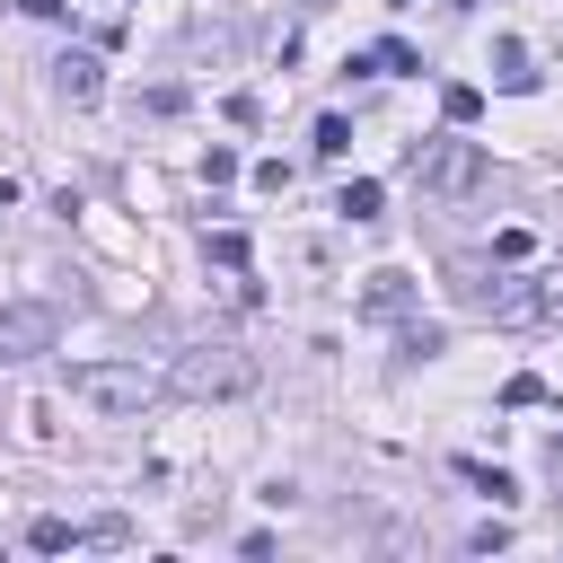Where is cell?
<instances>
[{
    "label": "cell",
    "mask_w": 563,
    "mask_h": 563,
    "mask_svg": "<svg viewBox=\"0 0 563 563\" xmlns=\"http://www.w3.org/2000/svg\"><path fill=\"white\" fill-rule=\"evenodd\" d=\"M176 396H194V405H211V396H246L255 387V361L238 352V343H194V352H176V378H167Z\"/></svg>",
    "instance_id": "obj_1"
},
{
    "label": "cell",
    "mask_w": 563,
    "mask_h": 563,
    "mask_svg": "<svg viewBox=\"0 0 563 563\" xmlns=\"http://www.w3.org/2000/svg\"><path fill=\"white\" fill-rule=\"evenodd\" d=\"M70 396L97 405V413H150V405H158V378L132 369V361H79V369H70Z\"/></svg>",
    "instance_id": "obj_2"
},
{
    "label": "cell",
    "mask_w": 563,
    "mask_h": 563,
    "mask_svg": "<svg viewBox=\"0 0 563 563\" xmlns=\"http://www.w3.org/2000/svg\"><path fill=\"white\" fill-rule=\"evenodd\" d=\"M413 185H422V194H449V202L475 194V185H484V141H457V123H449L440 141L413 150Z\"/></svg>",
    "instance_id": "obj_3"
},
{
    "label": "cell",
    "mask_w": 563,
    "mask_h": 563,
    "mask_svg": "<svg viewBox=\"0 0 563 563\" xmlns=\"http://www.w3.org/2000/svg\"><path fill=\"white\" fill-rule=\"evenodd\" d=\"M53 343H62V308H44V299L0 308V361H35V352H53Z\"/></svg>",
    "instance_id": "obj_4"
},
{
    "label": "cell",
    "mask_w": 563,
    "mask_h": 563,
    "mask_svg": "<svg viewBox=\"0 0 563 563\" xmlns=\"http://www.w3.org/2000/svg\"><path fill=\"white\" fill-rule=\"evenodd\" d=\"M53 88H62L70 106H97V97H106V70H97V53H62V62H53Z\"/></svg>",
    "instance_id": "obj_5"
},
{
    "label": "cell",
    "mask_w": 563,
    "mask_h": 563,
    "mask_svg": "<svg viewBox=\"0 0 563 563\" xmlns=\"http://www.w3.org/2000/svg\"><path fill=\"white\" fill-rule=\"evenodd\" d=\"M361 308H369V317H405V308H413V273H369Z\"/></svg>",
    "instance_id": "obj_6"
},
{
    "label": "cell",
    "mask_w": 563,
    "mask_h": 563,
    "mask_svg": "<svg viewBox=\"0 0 563 563\" xmlns=\"http://www.w3.org/2000/svg\"><path fill=\"white\" fill-rule=\"evenodd\" d=\"M361 62H369V70H387V79H413V70H422V53H413L405 35H378V44L361 53Z\"/></svg>",
    "instance_id": "obj_7"
},
{
    "label": "cell",
    "mask_w": 563,
    "mask_h": 563,
    "mask_svg": "<svg viewBox=\"0 0 563 563\" xmlns=\"http://www.w3.org/2000/svg\"><path fill=\"white\" fill-rule=\"evenodd\" d=\"M493 79H501L510 97H528V88H537V70H528V44H493Z\"/></svg>",
    "instance_id": "obj_8"
},
{
    "label": "cell",
    "mask_w": 563,
    "mask_h": 563,
    "mask_svg": "<svg viewBox=\"0 0 563 563\" xmlns=\"http://www.w3.org/2000/svg\"><path fill=\"white\" fill-rule=\"evenodd\" d=\"M440 114H449V123L466 132V123L484 114V88H475V79H449V88H440Z\"/></svg>",
    "instance_id": "obj_9"
},
{
    "label": "cell",
    "mask_w": 563,
    "mask_h": 563,
    "mask_svg": "<svg viewBox=\"0 0 563 563\" xmlns=\"http://www.w3.org/2000/svg\"><path fill=\"white\" fill-rule=\"evenodd\" d=\"M378 202H387V194H378L369 176H352V185L334 194V211H343V220H378Z\"/></svg>",
    "instance_id": "obj_10"
},
{
    "label": "cell",
    "mask_w": 563,
    "mask_h": 563,
    "mask_svg": "<svg viewBox=\"0 0 563 563\" xmlns=\"http://www.w3.org/2000/svg\"><path fill=\"white\" fill-rule=\"evenodd\" d=\"M457 475H466L475 493H493V501H519V484H510L501 466H484V457H457Z\"/></svg>",
    "instance_id": "obj_11"
},
{
    "label": "cell",
    "mask_w": 563,
    "mask_h": 563,
    "mask_svg": "<svg viewBox=\"0 0 563 563\" xmlns=\"http://www.w3.org/2000/svg\"><path fill=\"white\" fill-rule=\"evenodd\" d=\"M308 150H317V158H343V150H352V123H343V114H317V141H308Z\"/></svg>",
    "instance_id": "obj_12"
},
{
    "label": "cell",
    "mask_w": 563,
    "mask_h": 563,
    "mask_svg": "<svg viewBox=\"0 0 563 563\" xmlns=\"http://www.w3.org/2000/svg\"><path fill=\"white\" fill-rule=\"evenodd\" d=\"M202 246H211V264H229V273H246V229H211Z\"/></svg>",
    "instance_id": "obj_13"
},
{
    "label": "cell",
    "mask_w": 563,
    "mask_h": 563,
    "mask_svg": "<svg viewBox=\"0 0 563 563\" xmlns=\"http://www.w3.org/2000/svg\"><path fill=\"white\" fill-rule=\"evenodd\" d=\"M26 545H35V554H62V545H79V528H70V519H35Z\"/></svg>",
    "instance_id": "obj_14"
},
{
    "label": "cell",
    "mask_w": 563,
    "mask_h": 563,
    "mask_svg": "<svg viewBox=\"0 0 563 563\" xmlns=\"http://www.w3.org/2000/svg\"><path fill=\"white\" fill-rule=\"evenodd\" d=\"M537 282V325H563V273H528Z\"/></svg>",
    "instance_id": "obj_15"
},
{
    "label": "cell",
    "mask_w": 563,
    "mask_h": 563,
    "mask_svg": "<svg viewBox=\"0 0 563 563\" xmlns=\"http://www.w3.org/2000/svg\"><path fill=\"white\" fill-rule=\"evenodd\" d=\"M238 176H246V167H238V150H220V141H211V150H202V185H238Z\"/></svg>",
    "instance_id": "obj_16"
},
{
    "label": "cell",
    "mask_w": 563,
    "mask_h": 563,
    "mask_svg": "<svg viewBox=\"0 0 563 563\" xmlns=\"http://www.w3.org/2000/svg\"><path fill=\"white\" fill-rule=\"evenodd\" d=\"M440 343H449V334H440V325H405V334H396V352H405V361H431V352H440Z\"/></svg>",
    "instance_id": "obj_17"
},
{
    "label": "cell",
    "mask_w": 563,
    "mask_h": 563,
    "mask_svg": "<svg viewBox=\"0 0 563 563\" xmlns=\"http://www.w3.org/2000/svg\"><path fill=\"white\" fill-rule=\"evenodd\" d=\"M79 545H132V519H88Z\"/></svg>",
    "instance_id": "obj_18"
},
{
    "label": "cell",
    "mask_w": 563,
    "mask_h": 563,
    "mask_svg": "<svg viewBox=\"0 0 563 563\" xmlns=\"http://www.w3.org/2000/svg\"><path fill=\"white\" fill-rule=\"evenodd\" d=\"M501 405H545V378H528V369H519V378L501 387Z\"/></svg>",
    "instance_id": "obj_19"
},
{
    "label": "cell",
    "mask_w": 563,
    "mask_h": 563,
    "mask_svg": "<svg viewBox=\"0 0 563 563\" xmlns=\"http://www.w3.org/2000/svg\"><path fill=\"white\" fill-rule=\"evenodd\" d=\"M18 9H26V18H62V0H18Z\"/></svg>",
    "instance_id": "obj_20"
},
{
    "label": "cell",
    "mask_w": 563,
    "mask_h": 563,
    "mask_svg": "<svg viewBox=\"0 0 563 563\" xmlns=\"http://www.w3.org/2000/svg\"><path fill=\"white\" fill-rule=\"evenodd\" d=\"M9 202H18V185H9V176H0V211H9Z\"/></svg>",
    "instance_id": "obj_21"
},
{
    "label": "cell",
    "mask_w": 563,
    "mask_h": 563,
    "mask_svg": "<svg viewBox=\"0 0 563 563\" xmlns=\"http://www.w3.org/2000/svg\"><path fill=\"white\" fill-rule=\"evenodd\" d=\"M387 9H413V0H387Z\"/></svg>",
    "instance_id": "obj_22"
},
{
    "label": "cell",
    "mask_w": 563,
    "mask_h": 563,
    "mask_svg": "<svg viewBox=\"0 0 563 563\" xmlns=\"http://www.w3.org/2000/svg\"><path fill=\"white\" fill-rule=\"evenodd\" d=\"M457 9H475V0H457Z\"/></svg>",
    "instance_id": "obj_23"
}]
</instances>
